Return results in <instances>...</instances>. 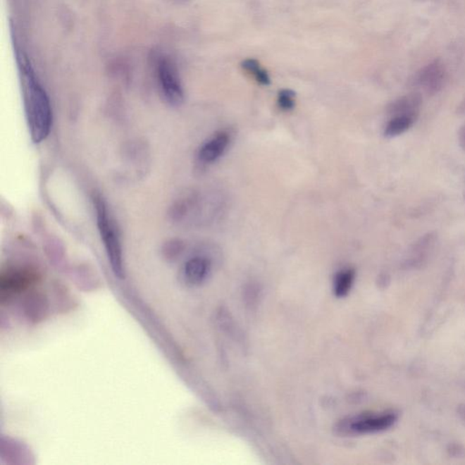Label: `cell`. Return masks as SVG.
<instances>
[{"label": "cell", "mask_w": 465, "mask_h": 465, "mask_svg": "<svg viewBox=\"0 0 465 465\" xmlns=\"http://www.w3.org/2000/svg\"><path fill=\"white\" fill-rule=\"evenodd\" d=\"M20 68L28 130L31 140L40 144L49 137L52 130L51 103L28 62L21 59Z\"/></svg>", "instance_id": "cell-1"}, {"label": "cell", "mask_w": 465, "mask_h": 465, "mask_svg": "<svg viewBox=\"0 0 465 465\" xmlns=\"http://www.w3.org/2000/svg\"><path fill=\"white\" fill-rule=\"evenodd\" d=\"M94 207L96 210L97 225L100 237L108 254L113 272L118 278H123V251H122L120 235L114 219L110 216L105 200L100 196L94 197Z\"/></svg>", "instance_id": "cell-2"}, {"label": "cell", "mask_w": 465, "mask_h": 465, "mask_svg": "<svg viewBox=\"0 0 465 465\" xmlns=\"http://www.w3.org/2000/svg\"><path fill=\"white\" fill-rule=\"evenodd\" d=\"M447 82V70L441 58L433 59L419 70L410 80L413 87L423 89L427 96L433 97L441 92Z\"/></svg>", "instance_id": "cell-3"}, {"label": "cell", "mask_w": 465, "mask_h": 465, "mask_svg": "<svg viewBox=\"0 0 465 465\" xmlns=\"http://www.w3.org/2000/svg\"><path fill=\"white\" fill-rule=\"evenodd\" d=\"M397 421V414L386 411L379 414H364L347 422L349 431L354 433H373L391 428Z\"/></svg>", "instance_id": "cell-4"}, {"label": "cell", "mask_w": 465, "mask_h": 465, "mask_svg": "<svg viewBox=\"0 0 465 465\" xmlns=\"http://www.w3.org/2000/svg\"><path fill=\"white\" fill-rule=\"evenodd\" d=\"M158 75L160 87L166 101L172 106L181 105L184 90L177 71L168 61L159 62Z\"/></svg>", "instance_id": "cell-5"}, {"label": "cell", "mask_w": 465, "mask_h": 465, "mask_svg": "<svg viewBox=\"0 0 465 465\" xmlns=\"http://www.w3.org/2000/svg\"><path fill=\"white\" fill-rule=\"evenodd\" d=\"M232 135L228 130H220L201 144L197 151V161L200 165L209 166L218 161L230 146Z\"/></svg>", "instance_id": "cell-6"}, {"label": "cell", "mask_w": 465, "mask_h": 465, "mask_svg": "<svg viewBox=\"0 0 465 465\" xmlns=\"http://www.w3.org/2000/svg\"><path fill=\"white\" fill-rule=\"evenodd\" d=\"M212 262L209 257L197 254L185 261L182 266L180 278L187 287H199L211 274Z\"/></svg>", "instance_id": "cell-7"}, {"label": "cell", "mask_w": 465, "mask_h": 465, "mask_svg": "<svg viewBox=\"0 0 465 465\" xmlns=\"http://www.w3.org/2000/svg\"><path fill=\"white\" fill-rule=\"evenodd\" d=\"M36 279V273L28 268H11L2 272L0 278L2 299L24 290L33 284Z\"/></svg>", "instance_id": "cell-8"}, {"label": "cell", "mask_w": 465, "mask_h": 465, "mask_svg": "<svg viewBox=\"0 0 465 465\" xmlns=\"http://www.w3.org/2000/svg\"><path fill=\"white\" fill-rule=\"evenodd\" d=\"M438 240V232L435 231L426 232L418 238L410 248V256L404 261V269H418L427 263L428 254L435 247Z\"/></svg>", "instance_id": "cell-9"}, {"label": "cell", "mask_w": 465, "mask_h": 465, "mask_svg": "<svg viewBox=\"0 0 465 465\" xmlns=\"http://www.w3.org/2000/svg\"><path fill=\"white\" fill-rule=\"evenodd\" d=\"M423 105L422 94L411 92L388 104L386 113L389 116H419L421 106Z\"/></svg>", "instance_id": "cell-10"}, {"label": "cell", "mask_w": 465, "mask_h": 465, "mask_svg": "<svg viewBox=\"0 0 465 465\" xmlns=\"http://www.w3.org/2000/svg\"><path fill=\"white\" fill-rule=\"evenodd\" d=\"M418 118L414 116H392L390 120L386 124L383 135L385 137L392 138L400 136L410 130L416 123Z\"/></svg>", "instance_id": "cell-11"}, {"label": "cell", "mask_w": 465, "mask_h": 465, "mask_svg": "<svg viewBox=\"0 0 465 465\" xmlns=\"http://www.w3.org/2000/svg\"><path fill=\"white\" fill-rule=\"evenodd\" d=\"M356 273L352 268L342 269L336 274L334 281V292L336 297H344L353 287Z\"/></svg>", "instance_id": "cell-12"}, {"label": "cell", "mask_w": 465, "mask_h": 465, "mask_svg": "<svg viewBox=\"0 0 465 465\" xmlns=\"http://www.w3.org/2000/svg\"><path fill=\"white\" fill-rule=\"evenodd\" d=\"M241 67L248 74L252 75L256 82L262 86H269L271 84V78L268 72L262 68L260 63L254 58H247L242 61Z\"/></svg>", "instance_id": "cell-13"}, {"label": "cell", "mask_w": 465, "mask_h": 465, "mask_svg": "<svg viewBox=\"0 0 465 465\" xmlns=\"http://www.w3.org/2000/svg\"><path fill=\"white\" fill-rule=\"evenodd\" d=\"M295 92L293 90L285 89L279 91L278 95V105L283 111H291L295 106Z\"/></svg>", "instance_id": "cell-14"}, {"label": "cell", "mask_w": 465, "mask_h": 465, "mask_svg": "<svg viewBox=\"0 0 465 465\" xmlns=\"http://www.w3.org/2000/svg\"><path fill=\"white\" fill-rule=\"evenodd\" d=\"M185 244L183 241L179 240H172L168 241L163 248V253L168 260H174L178 259L180 254L183 252Z\"/></svg>", "instance_id": "cell-15"}, {"label": "cell", "mask_w": 465, "mask_h": 465, "mask_svg": "<svg viewBox=\"0 0 465 465\" xmlns=\"http://www.w3.org/2000/svg\"><path fill=\"white\" fill-rule=\"evenodd\" d=\"M448 451L452 457H461V455L464 454V449L459 445H450V448L448 449Z\"/></svg>", "instance_id": "cell-16"}, {"label": "cell", "mask_w": 465, "mask_h": 465, "mask_svg": "<svg viewBox=\"0 0 465 465\" xmlns=\"http://www.w3.org/2000/svg\"><path fill=\"white\" fill-rule=\"evenodd\" d=\"M458 140L460 147L465 151V125L458 132Z\"/></svg>", "instance_id": "cell-17"}, {"label": "cell", "mask_w": 465, "mask_h": 465, "mask_svg": "<svg viewBox=\"0 0 465 465\" xmlns=\"http://www.w3.org/2000/svg\"><path fill=\"white\" fill-rule=\"evenodd\" d=\"M457 115L460 116H465V97L463 100L457 106V110H455Z\"/></svg>", "instance_id": "cell-18"}, {"label": "cell", "mask_w": 465, "mask_h": 465, "mask_svg": "<svg viewBox=\"0 0 465 465\" xmlns=\"http://www.w3.org/2000/svg\"><path fill=\"white\" fill-rule=\"evenodd\" d=\"M457 414L461 421L465 423V404H460L457 408Z\"/></svg>", "instance_id": "cell-19"}, {"label": "cell", "mask_w": 465, "mask_h": 465, "mask_svg": "<svg viewBox=\"0 0 465 465\" xmlns=\"http://www.w3.org/2000/svg\"><path fill=\"white\" fill-rule=\"evenodd\" d=\"M464 199L465 201V192H464Z\"/></svg>", "instance_id": "cell-20"}]
</instances>
